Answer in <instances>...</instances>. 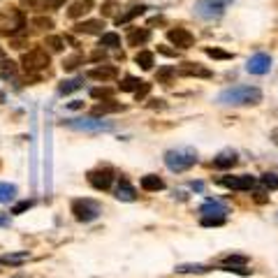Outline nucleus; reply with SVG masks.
Instances as JSON below:
<instances>
[{"mask_svg":"<svg viewBox=\"0 0 278 278\" xmlns=\"http://www.w3.org/2000/svg\"><path fill=\"white\" fill-rule=\"evenodd\" d=\"M260 100H262V91L255 89V86H232V89H225L223 93L218 95L220 104H234V107L258 104Z\"/></svg>","mask_w":278,"mask_h":278,"instance_id":"nucleus-1","label":"nucleus"},{"mask_svg":"<svg viewBox=\"0 0 278 278\" xmlns=\"http://www.w3.org/2000/svg\"><path fill=\"white\" fill-rule=\"evenodd\" d=\"M197 163V153L192 149H177L165 153V165L172 172H185Z\"/></svg>","mask_w":278,"mask_h":278,"instance_id":"nucleus-2","label":"nucleus"},{"mask_svg":"<svg viewBox=\"0 0 278 278\" xmlns=\"http://www.w3.org/2000/svg\"><path fill=\"white\" fill-rule=\"evenodd\" d=\"M234 0H197L195 14L199 19H220Z\"/></svg>","mask_w":278,"mask_h":278,"instance_id":"nucleus-3","label":"nucleus"},{"mask_svg":"<svg viewBox=\"0 0 278 278\" xmlns=\"http://www.w3.org/2000/svg\"><path fill=\"white\" fill-rule=\"evenodd\" d=\"M65 125L72 130H79V132H93V135L114 130V123L100 121V118H70V121H65Z\"/></svg>","mask_w":278,"mask_h":278,"instance_id":"nucleus-4","label":"nucleus"},{"mask_svg":"<svg viewBox=\"0 0 278 278\" xmlns=\"http://www.w3.org/2000/svg\"><path fill=\"white\" fill-rule=\"evenodd\" d=\"M72 213H75V218L79 223H91V220H95L100 216V209L93 202H89V199H75L72 202Z\"/></svg>","mask_w":278,"mask_h":278,"instance_id":"nucleus-5","label":"nucleus"},{"mask_svg":"<svg viewBox=\"0 0 278 278\" xmlns=\"http://www.w3.org/2000/svg\"><path fill=\"white\" fill-rule=\"evenodd\" d=\"M23 68H26L28 72L49 68V54L44 49H33V51H28V54L23 56Z\"/></svg>","mask_w":278,"mask_h":278,"instance_id":"nucleus-6","label":"nucleus"},{"mask_svg":"<svg viewBox=\"0 0 278 278\" xmlns=\"http://www.w3.org/2000/svg\"><path fill=\"white\" fill-rule=\"evenodd\" d=\"M167 40L179 49H190L195 44V37H192V33L188 28H172V30H167Z\"/></svg>","mask_w":278,"mask_h":278,"instance_id":"nucleus-7","label":"nucleus"},{"mask_svg":"<svg viewBox=\"0 0 278 278\" xmlns=\"http://www.w3.org/2000/svg\"><path fill=\"white\" fill-rule=\"evenodd\" d=\"M246 70L251 72V75H267L269 70H272V58L267 54H255L248 58V63H246Z\"/></svg>","mask_w":278,"mask_h":278,"instance_id":"nucleus-8","label":"nucleus"},{"mask_svg":"<svg viewBox=\"0 0 278 278\" xmlns=\"http://www.w3.org/2000/svg\"><path fill=\"white\" fill-rule=\"evenodd\" d=\"M114 181V172L111 170H93L89 172V184L97 190H107Z\"/></svg>","mask_w":278,"mask_h":278,"instance_id":"nucleus-9","label":"nucleus"},{"mask_svg":"<svg viewBox=\"0 0 278 278\" xmlns=\"http://www.w3.org/2000/svg\"><path fill=\"white\" fill-rule=\"evenodd\" d=\"M220 185L232 190H251L255 185V179L248 177V174H241V177H223L220 179Z\"/></svg>","mask_w":278,"mask_h":278,"instance_id":"nucleus-10","label":"nucleus"},{"mask_svg":"<svg viewBox=\"0 0 278 278\" xmlns=\"http://www.w3.org/2000/svg\"><path fill=\"white\" fill-rule=\"evenodd\" d=\"M179 75H184V77H199V79H209V77H211V70L202 68L199 63H184V65L179 68Z\"/></svg>","mask_w":278,"mask_h":278,"instance_id":"nucleus-11","label":"nucleus"},{"mask_svg":"<svg viewBox=\"0 0 278 278\" xmlns=\"http://www.w3.org/2000/svg\"><path fill=\"white\" fill-rule=\"evenodd\" d=\"M199 213H202V216H220V218H225L227 206H225L223 202H218V199H206V202L202 204Z\"/></svg>","mask_w":278,"mask_h":278,"instance_id":"nucleus-12","label":"nucleus"},{"mask_svg":"<svg viewBox=\"0 0 278 278\" xmlns=\"http://www.w3.org/2000/svg\"><path fill=\"white\" fill-rule=\"evenodd\" d=\"M93 9V0H75L68 9V16L70 19H82L84 14H89Z\"/></svg>","mask_w":278,"mask_h":278,"instance_id":"nucleus-13","label":"nucleus"},{"mask_svg":"<svg viewBox=\"0 0 278 278\" xmlns=\"http://www.w3.org/2000/svg\"><path fill=\"white\" fill-rule=\"evenodd\" d=\"M116 197H118V199H123V202H135V199H137V192H135V188L130 185L128 179H121V181H118Z\"/></svg>","mask_w":278,"mask_h":278,"instance_id":"nucleus-14","label":"nucleus"},{"mask_svg":"<svg viewBox=\"0 0 278 278\" xmlns=\"http://www.w3.org/2000/svg\"><path fill=\"white\" fill-rule=\"evenodd\" d=\"M104 21L102 19H91V21H82L77 26V33H86V35H102Z\"/></svg>","mask_w":278,"mask_h":278,"instance_id":"nucleus-15","label":"nucleus"},{"mask_svg":"<svg viewBox=\"0 0 278 278\" xmlns=\"http://www.w3.org/2000/svg\"><path fill=\"white\" fill-rule=\"evenodd\" d=\"M234 165H237V153H234V151H225V153H220V156L213 160V167H216V170H230Z\"/></svg>","mask_w":278,"mask_h":278,"instance_id":"nucleus-16","label":"nucleus"},{"mask_svg":"<svg viewBox=\"0 0 278 278\" xmlns=\"http://www.w3.org/2000/svg\"><path fill=\"white\" fill-rule=\"evenodd\" d=\"M142 188L146 192H158V190L165 188V181L160 177H156V174H146V177H142Z\"/></svg>","mask_w":278,"mask_h":278,"instance_id":"nucleus-17","label":"nucleus"},{"mask_svg":"<svg viewBox=\"0 0 278 278\" xmlns=\"http://www.w3.org/2000/svg\"><path fill=\"white\" fill-rule=\"evenodd\" d=\"M116 75H118V72H116V68H104V65H102V68H95V70H91V72H89L91 79H97V82H109V79H116Z\"/></svg>","mask_w":278,"mask_h":278,"instance_id":"nucleus-18","label":"nucleus"},{"mask_svg":"<svg viewBox=\"0 0 278 278\" xmlns=\"http://www.w3.org/2000/svg\"><path fill=\"white\" fill-rule=\"evenodd\" d=\"M149 30L146 28H132L130 30V35H128V44L130 47H137V44H144V42L149 40Z\"/></svg>","mask_w":278,"mask_h":278,"instance_id":"nucleus-19","label":"nucleus"},{"mask_svg":"<svg viewBox=\"0 0 278 278\" xmlns=\"http://www.w3.org/2000/svg\"><path fill=\"white\" fill-rule=\"evenodd\" d=\"M144 12H146V7H144V5L130 7V9H128L125 14H118V16H116V23H118V26H121V23H128V21H132L135 16H142Z\"/></svg>","mask_w":278,"mask_h":278,"instance_id":"nucleus-20","label":"nucleus"},{"mask_svg":"<svg viewBox=\"0 0 278 278\" xmlns=\"http://www.w3.org/2000/svg\"><path fill=\"white\" fill-rule=\"evenodd\" d=\"M135 63L142 70H151L153 65H156V58H153V54H151V51H139V54L135 56Z\"/></svg>","mask_w":278,"mask_h":278,"instance_id":"nucleus-21","label":"nucleus"},{"mask_svg":"<svg viewBox=\"0 0 278 278\" xmlns=\"http://www.w3.org/2000/svg\"><path fill=\"white\" fill-rule=\"evenodd\" d=\"M16 197V185L14 184H0V204H9Z\"/></svg>","mask_w":278,"mask_h":278,"instance_id":"nucleus-22","label":"nucleus"},{"mask_svg":"<svg viewBox=\"0 0 278 278\" xmlns=\"http://www.w3.org/2000/svg\"><path fill=\"white\" fill-rule=\"evenodd\" d=\"M82 86H84V79H65V82L61 84V89H58V93H61V95L75 93V91H79Z\"/></svg>","mask_w":278,"mask_h":278,"instance_id":"nucleus-23","label":"nucleus"},{"mask_svg":"<svg viewBox=\"0 0 278 278\" xmlns=\"http://www.w3.org/2000/svg\"><path fill=\"white\" fill-rule=\"evenodd\" d=\"M28 260V253H9V255H0V265H21Z\"/></svg>","mask_w":278,"mask_h":278,"instance_id":"nucleus-24","label":"nucleus"},{"mask_svg":"<svg viewBox=\"0 0 278 278\" xmlns=\"http://www.w3.org/2000/svg\"><path fill=\"white\" fill-rule=\"evenodd\" d=\"M100 47H121V37L116 33H102L100 35Z\"/></svg>","mask_w":278,"mask_h":278,"instance_id":"nucleus-25","label":"nucleus"},{"mask_svg":"<svg viewBox=\"0 0 278 278\" xmlns=\"http://www.w3.org/2000/svg\"><path fill=\"white\" fill-rule=\"evenodd\" d=\"M121 104H109V102H102V104H97V107L93 109V114L95 116H100V114H114V111H121Z\"/></svg>","mask_w":278,"mask_h":278,"instance_id":"nucleus-26","label":"nucleus"},{"mask_svg":"<svg viewBox=\"0 0 278 278\" xmlns=\"http://www.w3.org/2000/svg\"><path fill=\"white\" fill-rule=\"evenodd\" d=\"M177 272L179 274H204V272H209V267H204V265H181V267H177Z\"/></svg>","mask_w":278,"mask_h":278,"instance_id":"nucleus-27","label":"nucleus"},{"mask_svg":"<svg viewBox=\"0 0 278 278\" xmlns=\"http://www.w3.org/2000/svg\"><path fill=\"white\" fill-rule=\"evenodd\" d=\"M246 262H248L246 255H234V253L223 258V265H232V267H246Z\"/></svg>","mask_w":278,"mask_h":278,"instance_id":"nucleus-28","label":"nucleus"},{"mask_svg":"<svg viewBox=\"0 0 278 278\" xmlns=\"http://www.w3.org/2000/svg\"><path fill=\"white\" fill-rule=\"evenodd\" d=\"M47 47H51V51H63L65 49V40L58 35H49L47 37Z\"/></svg>","mask_w":278,"mask_h":278,"instance_id":"nucleus-29","label":"nucleus"},{"mask_svg":"<svg viewBox=\"0 0 278 278\" xmlns=\"http://www.w3.org/2000/svg\"><path fill=\"white\" fill-rule=\"evenodd\" d=\"M139 79H135V77H125V79H123L121 82V91H125V93H130V91H132V93H135L137 89H139Z\"/></svg>","mask_w":278,"mask_h":278,"instance_id":"nucleus-30","label":"nucleus"},{"mask_svg":"<svg viewBox=\"0 0 278 278\" xmlns=\"http://www.w3.org/2000/svg\"><path fill=\"white\" fill-rule=\"evenodd\" d=\"M260 184L265 185L267 190H278V177L276 174H265V177L260 179Z\"/></svg>","mask_w":278,"mask_h":278,"instance_id":"nucleus-31","label":"nucleus"},{"mask_svg":"<svg viewBox=\"0 0 278 278\" xmlns=\"http://www.w3.org/2000/svg\"><path fill=\"white\" fill-rule=\"evenodd\" d=\"M206 56H209V58H218V61H230L232 58V54H227L223 49H213V47L206 49Z\"/></svg>","mask_w":278,"mask_h":278,"instance_id":"nucleus-32","label":"nucleus"},{"mask_svg":"<svg viewBox=\"0 0 278 278\" xmlns=\"http://www.w3.org/2000/svg\"><path fill=\"white\" fill-rule=\"evenodd\" d=\"M225 218L220 216H202V225L204 227H218V225H223Z\"/></svg>","mask_w":278,"mask_h":278,"instance_id":"nucleus-33","label":"nucleus"},{"mask_svg":"<svg viewBox=\"0 0 278 278\" xmlns=\"http://www.w3.org/2000/svg\"><path fill=\"white\" fill-rule=\"evenodd\" d=\"M223 272H230V274H239V276H251V269H246V267H232V265H223L220 267Z\"/></svg>","mask_w":278,"mask_h":278,"instance_id":"nucleus-34","label":"nucleus"},{"mask_svg":"<svg viewBox=\"0 0 278 278\" xmlns=\"http://www.w3.org/2000/svg\"><path fill=\"white\" fill-rule=\"evenodd\" d=\"M151 93V84H146V82H142L139 84V89L135 91V97H137V102L139 100H144V97H146V95Z\"/></svg>","mask_w":278,"mask_h":278,"instance_id":"nucleus-35","label":"nucleus"},{"mask_svg":"<svg viewBox=\"0 0 278 278\" xmlns=\"http://www.w3.org/2000/svg\"><path fill=\"white\" fill-rule=\"evenodd\" d=\"M30 206H33V202H30V199H23V202L14 204V206H12V213H14V216H19V213H23V211H28V209H30Z\"/></svg>","mask_w":278,"mask_h":278,"instance_id":"nucleus-36","label":"nucleus"},{"mask_svg":"<svg viewBox=\"0 0 278 278\" xmlns=\"http://www.w3.org/2000/svg\"><path fill=\"white\" fill-rule=\"evenodd\" d=\"M82 61H84V58H82L79 54H77V56H70V58H65V63H63V68H65V70H75Z\"/></svg>","mask_w":278,"mask_h":278,"instance_id":"nucleus-37","label":"nucleus"},{"mask_svg":"<svg viewBox=\"0 0 278 278\" xmlns=\"http://www.w3.org/2000/svg\"><path fill=\"white\" fill-rule=\"evenodd\" d=\"M91 95L100 100V97H111V95H114V91H111V89H93V91H91Z\"/></svg>","mask_w":278,"mask_h":278,"instance_id":"nucleus-38","label":"nucleus"},{"mask_svg":"<svg viewBox=\"0 0 278 278\" xmlns=\"http://www.w3.org/2000/svg\"><path fill=\"white\" fill-rule=\"evenodd\" d=\"M35 26H40V28H54V21L51 19H44V16H37V19H33Z\"/></svg>","mask_w":278,"mask_h":278,"instance_id":"nucleus-39","label":"nucleus"},{"mask_svg":"<svg viewBox=\"0 0 278 278\" xmlns=\"http://www.w3.org/2000/svg\"><path fill=\"white\" fill-rule=\"evenodd\" d=\"M177 70H172V68H163L160 72H158V79H170L172 75H174Z\"/></svg>","mask_w":278,"mask_h":278,"instance_id":"nucleus-40","label":"nucleus"},{"mask_svg":"<svg viewBox=\"0 0 278 278\" xmlns=\"http://www.w3.org/2000/svg\"><path fill=\"white\" fill-rule=\"evenodd\" d=\"M158 51H160V54H165V56H177V51H174V49H167V47H158Z\"/></svg>","mask_w":278,"mask_h":278,"instance_id":"nucleus-41","label":"nucleus"},{"mask_svg":"<svg viewBox=\"0 0 278 278\" xmlns=\"http://www.w3.org/2000/svg\"><path fill=\"white\" fill-rule=\"evenodd\" d=\"M68 107H70V109H82V107H84V102H79V100H75V102H70Z\"/></svg>","mask_w":278,"mask_h":278,"instance_id":"nucleus-42","label":"nucleus"},{"mask_svg":"<svg viewBox=\"0 0 278 278\" xmlns=\"http://www.w3.org/2000/svg\"><path fill=\"white\" fill-rule=\"evenodd\" d=\"M61 2H63V0H47V5H54V7H58Z\"/></svg>","mask_w":278,"mask_h":278,"instance_id":"nucleus-43","label":"nucleus"},{"mask_svg":"<svg viewBox=\"0 0 278 278\" xmlns=\"http://www.w3.org/2000/svg\"><path fill=\"white\" fill-rule=\"evenodd\" d=\"M2 63H5V51L0 49V65H2Z\"/></svg>","mask_w":278,"mask_h":278,"instance_id":"nucleus-44","label":"nucleus"},{"mask_svg":"<svg viewBox=\"0 0 278 278\" xmlns=\"http://www.w3.org/2000/svg\"><path fill=\"white\" fill-rule=\"evenodd\" d=\"M0 225H7V216H2V213H0Z\"/></svg>","mask_w":278,"mask_h":278,"instance_id":"nucleus-45","label":"nucleus"},{"mask_svg":"<svg viewBox=\"0 0 278 278\" xmlns=\"http://www.w3.org/2000/svg\"><path fill=\"white\" fill-rule=\"evenodd\" d=\"M14 278H26V276H14Z\"/></svg>","mask_w":278,"mask_h":278,"instance_id":"nucleus-46","label":"nucleus"}]
</instances>
